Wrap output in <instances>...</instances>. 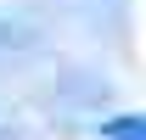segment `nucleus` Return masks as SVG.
<instances>
[{
	"mask_svg": "<svg viewBox=\"0 0 146 140\" xmlns=\"http://www.w3.org/2000/svg\"><path fill=\"white\" fill-rule=\"evenodd\" d=\"M96 140H146V118L141 112H118V118H107L96 129Z\"/></svg>",
	"mask_w": 146,
	"mask_h": 140,
	"instance_id": "nucleus-1",
	"label": "nucleus"
}]
</instances>
